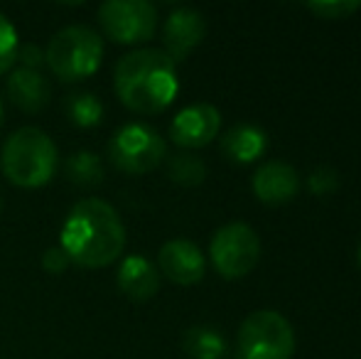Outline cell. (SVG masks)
Returning a JSON list of instances; mask_svg holds the SVG:
<instances>
[{"mask_svg":"<svg viewBox=\"0 0 361 359\" xmlns=\"http://www.w3.org/2000/svg\"><path fill=\"white\" fill-rule=\"evenodd\" d=\"M59 249L81 269L111 266L126 249V226L118 212L104 200H81L62 226Z\"/></svg>","mask_w":361,"mask_h":359,"instance_id":"cell-1","label":"cell"},{"mask_svg":"<svg viewBox=\"0 0 361 359\" xmlns=\"http://www.w3.org/2000/svg\"><path fill=\"white\" fill-rule=\"evenodd\" d=\"M116 96L135 114H160L180 91L177 64L162 49H133L118 59L114 72Z\"/></svg>","mask_w":361,"mask_h":359,"instance_id":"cell-2","label":"cell"},{"mask_svg":"<svg viewBox=\"0 0 361 359\" xmlns=\"http://www.w3.org/2000/svg\"><path fill=\"white\" fill-rule=\"evenodd\" d=\"M59 153L54 140L35 126L18 128L0 150V170L13 185L35 190L54 178Z\"/></svg>","mask_w":361,"mask_h":359,"instance_id":"cell-3","label":"cell"},{"mask_svg":"<svg viewBox=\"0 0 361 359\" xmlns=\"http://www.w3.org/2000/svg\"><path fill=\"white\" fill-rule=\"evenodd\" d=\"M104 59V39L86 25L62 28L44 49V64L62 82H81L96 74Z\"/></svg>","mask_w":361,"mask_h":359,"instance_id":"cell-4","label":"cell"},{"mask_svg":"<svg viewBox=\"0 0 361 359\" xmlns=\"http://www.w3.org/2000/svg\"><path fill=\"white\" fill-rule=\"evenodd\" d=\"M295 352V332L278 310H256L241 322L236 335L238 359H290Z\"/></svg>","mask_w":361,"mask_h":359,"instance_id":"cell-5","label":"cell"},{"mask_svg":"<svg viewBox=\"0 0 361 359\" xmlns=\"http://www.w3.org/2000/svg\"><path fill=\"white\" fill-rule=\"evenodd\" d=\"M167 158V143L145 123H126L109 143V160L126 175H145Z\"/></svg>","mask_w":361,"mask_h":359,"instance_id":"cell-6","label":"cell"},{"mask_svg":"<svg viewBox=\"0 0 361 359\" xmlns=\"http://www.w3.org/2000/svg\"><path fill=\"white\" fill-rule=\"evenodd\" d=\"M209 256L214 269L224 278L233 281V278L246 276L258 264L261 239H258L256 229L248 226L246 221H231V224H224L212 236Z\"/></svg>","mask_w":361,"mask_h":359,"instance_id":"cell-7","label":"cell"},{"mask_svg":"<svg viewBox=\"0 0 361 359\" xmlns=\"http://www.w3.org/2000/svg\"><path fill=\"white\" fill-rule=\"evenodd\" d=\"M106 37L118 44H140L155 35L157 10L147 0H106L99 8Z\"/></svg>","mask_w":361,"mask_h":359,"instance_id":"cell-8","label":"cell"},{"mask_svg":"<svg viewBox=\"0 0 361 359\" xmlns=\"http://www.w3.org/2000/svg\"><path fill=\"white\" fill-rule=\"evenodd\" d=\"M221 114L212 104H192L182 109L170 123V138L180 148H202L216 138Z\"/></svg>","mask_w":361,"mask_h":359,"instance_id":"cell-9","label":"cell"},{"mask_svg":"<svg viewBox=\"0 0 361 359\" xmlns=\"http://www.w3.org/2000/svg\"><path fill=\"white\" fill-rule=\"evenodd\" d=\"M204 35H207V20L200 10L177 8L167 15L165 28H162V39H165V49L162 52L177 64L200 47Z\"/></svg>","mask_w":361,"mask_h":359,"instance_id":"cell-10","label":"cell"},{"mask_svg":"<svg viewBox=\"0 0 361 359\" xmlns=\"http://www.w3.org/2000/svg\"><path fill=\"white\" fill-rule=\"evenodd\" d=\"M157 266H160L162 276L180 286H195L204 278L207 271L204 254L190 239H172L162 244L160 254H157Z\"/></svg>","mask_w":361,"mask_h":359,"instance_id":"cell-11","label":"cell"},{"mask_svg":"<svg viewBox=\"0 0 361 359\" xmlns=\"http://www.w3.org/2000/svg\"><path fill=\"white\" fill-rule=\"evenodd\" d=\"M300 190V175L283 160H268L253 173V192L266 205L290 202Z\"/></svg>","mask_w":361,"mask_h":359,"instance_id":"cell-12","label":"cell"},{"mask_svg":"<svg viewBox=\"0 0 361 359\" xmlns=\"http://www.w3.org/2000/svg\"><path fill=\"white\" fill-rule=\"evenodd\" d=\"M118 288L126 298L135 303H145L160 288V271L145 256H126L118 266Z\"/></svg>","mask_w":361,"mask_h":359,"instance_id":"cell-13","label":"cell"},{"mask_svg":"<svg viewBox=\"0 0 361 359\" xmlns=\"http://www.w3.org/2000/svg\"><path fill=\"white\" fill-rule=\"evenodd\" d=\"M8 96L20 111L37 114V111H42L49 104L52 89H49V82L39 72L20 67L8 79Z\"/></svg>","mask_w":361,"mask_h":359,"instance_id":"cell-14","label":"cell"},{"mask_svg":"<svg viewBox=\"0 0 361 359\" xmlns=\"http://www.w3.org/2000/svg\"><path fill=\"white\" fill-rule=\"evenodd\" d=\"M221 150L236 163H251L268 150V133L256 123H236L224 133Z\"/></svg>","mask_w":361,"mask_h":359,"instance_id":"cell-15","label":"cell"},{"mask_svg":"<svg viewBox=\"0 0 361 359\" xmlns=\"http://www.w3.org/2000/svg\"><path fill=\"white\" fill-rule=\"evenodd\" d=\"M182 347L192 359H224L226 355V340L214 327L195 325L185 332Z\"/></svg>","mask_w":361,"mask_h":359,"instance_id":"cell-16","label":"cell"},{"mask_svg":"<svg viewBox=\"0 0 361 359\" xmlns=\"http://www.w3.org/2000/svg\"><path fill=\"white\" fill-rule=\"evenodd\" d=\"M67 178L79 187H96L104 182V163L91 150H79V153L67 158Z\"/></svg>","mask_w":361,"mask_h":359,"instance_id":"cell-17","label":"cell"},{"mask_svg":"<svg viewBox=\"0 0 361 359\" xmlns=\"http://www.w3.org/2000/svg\"><path fill=\"white\" fill-rule=\"evenodd\" d=\"M67 114L69 121L79 128H94L104 118V104L96 99L89 91H81V94H72L67 101Z\"/></svg>","mask_w":361,"mask_h":359,"instance_id":"cell-18","label":"cell"},{"mask_svg":"<svg viewBox=\"0 0 361 359\" xmlns=\"http://www.w3.org/2000/svg\"><path fill=\"white\" fill-rule=\"evenodd\" d=\"M167 175H170L172 182L185 187H195L200 182H204L207 178V165L202 158L192 153H177L167 160Z\"/></svg>","mask_w":361,"mask_h":359,"instance_id":"cell-19","label":"cell"},{"mask_svg":"<svg viewBox=\"0 0 361 359\" xmlns=\"http://www.w3.org/2000/svg\"><path fill=\"white\" fill-rule=\"evenodd\" d=\"M18 47L20 37L15 25L0 13V74L8 72L15 62H18Z\"/></svg>","mask_w":361,"mask_h":359,"instance_id":"cell-20","label":"cell"},{"mask_svg":"<svg viewBox=\"0 0 361 359\" xmlns=\"http://www.w3.org/2000/svg\"><path fill=\"white\" fill-rule=\"evenodd\" d=\"M307 8L324 20H342L357 13L361 8V0H312V3H307Z\"/></svg>","mask_w":361,"mask_h":359,"instance_id":"cell-21","label":"cell"},{"mask_svg":"<svg viewBox=\"0 0 361 359\" xmlns=\"http://www.w3.org/2000/svg\"><path fill=\"white\" fill-rule=\"evenodd\" d=\"M337 185H339L337 173H334L332 168H327V165H322V168H317L310 175V190H312L314 195H327V192H332Z\"/></svg>","mask_w":361,"mask_h":359,"instance_id":"cell-22","label":"cell"},{"mask_svg":"<svg viewBox=\"0 0 361 359\" xmlns=\"http://www.w3.org/2000/svg\"><path fill=\"white\" fill-rule=\"evenodd\" d=\"M69 264H72V261L67 259V254H64L59 246L47 249V251H44V256H42V269L47 273H52V276H59L62 271H67Z\"/></svg>","mask_w":361,"mask_h":359,"instance_id":"cell-23","label":"cell"},{"mask_svg":"<svg viewBox=\"0 0 361 359\" xmlns=\"http://www.w3.org/2000/svg\"><path fill=\"white\" fill-rule=\"evenodd\" d=\"M18 59L23 62V67H25V69H35V72H37V69L44 64V52L37 47V44L23 42V44L18 47Z\"/></svg>","mask_w":361,"mask_h":359,"instance_id":"cell-24","label":"cell"},{"mask_svg":"<svg viewBox=\"0 0 361 359\" xmlns=\"http://www.w3.org/2000/svg\"><path fill=\"white\" fill-rule=\"evenodd\" d=\"M357 261H359V266H361V241H359V249H357Z\"/></svg>","mask_w":361,"mask_h":359,"instance_id":"cell-25","label":"cell"},{"mask_svg":"<svg viewBox=\"0 0 361 359\" xmlns=\"http://www.w3.org/2000/svg\"><path fill=\"white\" fill-rule=\"evenodd\" d=\"M0 126H3V101H0Z\"/></svg>","mask_w":361,"mask_h":359,"instance_id":"cell-26","label":"cell"},{"mask_svg":"<svg viewBox=\"0 0 361 359\" xmlns=\"http://www.w3.org/2000/svg\"><path fill=\"white\" fill-rule=\"evenodd\" d=\"M0 209H3V202H0Z\"/></svg>","mask_w":361,"mask_h":359,"instance_id":"cell-27","label":"cell"}]
</instances>
